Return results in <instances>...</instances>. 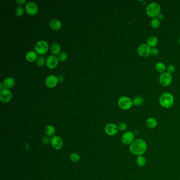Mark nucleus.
<instances>
[{"label": "nucleus", "mask_w": 180, "mask_h": 180, "mask_svg": "<svg viewBox=\"0 0 180 180\" xmlns=\"http://www.w3.org/2000/svg\"><path fill=\"white\" fill-rule=\"evenodd\" d=\"M148 148L146 142L142 139H135V141L129 146L130 152L137 156L143 155L148 150Z\"/></svg>", "instance_id": "f257e3e1"}, {"label": "nucleus", "mask_w": 180, "mask_h": 180, "mask_svg": "<svg viewBox=\"0 0 180 180\" xmlns=\"http://www.w3.org/2000/svg\"><path fill=\"white\" fill-rule=\"evenodd\" d=\"M174 97L170 92H165L159 97V104L165 108H171L174 105Z\"/></svg>", "instance_id": "f03ea898"}, {"label": "nucleus", "mask_w": 180, "mask_h": 180, "mask_svg": "<svg viewBox=\"0 0 180 180\" xmlns=\"http://www.w3.org/2000/svg\"><path fill=\"white\" fill-rule=\"evenodd\" d=\"M161 12V7L157 3L153 2L148 5L146 9V12L148 16L152 18H156L159 16Z\"/></svg>", "instance_id": "7ed1b4c3"}, {"label": "nucleus", "mask_w": 180, "mask_h": 180, "mask_svg": "<svg viewBox=\"0 0 180 180\" xmlns=\"http://www.w3.org/2000/svg\"><path fill=\"white\" fill-rule=\"evenodd\" d=\"M118 105L122 110L127 111L131 108L133 106V100L129 97L122 96L118 99Z\"/></svg>", "instance_id": "20e7f679"}, {"label": "nucleus", "mask_w": 180, "mask_h": 180, "mask_svg": "<svg viewBox=\"0 0 180 180\" xmlns=\"http://www.w3.org/2000/svg\"><path fill=\"white\" fill-rule=\"evenodd\" d=\"M35 49L37 54L40 55H44L48 51V43L46 41L40 40L35 45Z\"/></svg>", "instance_id": "39448f33"}, {"label": "nucleus", "mask_w": 180, "mask_h": 180, "mask_svg": "<svg viewBox=\"0 0 180 180\" xmlns=\"http://www.w3.org/2000/svg\"><path fill=\"white\" fill-rule=\"evenodd\" d=\"M135 136L132 131H126L122 136L121 141L125 145H130L135 141Z\"/></svg>", "instance_id": "423d86ee"}, {"label": "nucleus", "mask_w": 180, "mask_h": 180, "mask_svg": "<svg viewBox=\"0 0 180 180\" xmlns=\"http://www.w3.org/2000/svg\"><path fill=\"white\" fill-rule=\"evenodd\" d=\"M50 144L52 147L56 150H60L63 148V139L60 136L58 135H55L51 137Z\"/></svg>", "instance_id": "0eeeda50"}, {"label": "nucleus", "mask_w": 180, "mask_h": 180, "mask_svg": "<svg viewBox=\"0 0 180 180\" xmlns=\"http://www.w3.org/2000/svg\"><path fill=\"white\" fill-rule=\"evenodd\" d=\"M160 83L164 87L169 86L172 81V77L168 72H164L160 75L159 77Z\"/></svg>", "instance_id": "6e6552de"}, {"label": "nucleus", "mask_w": 180, "mask_h": 180, "mask_svg": "<svg viewBox=\"0 0 180 180\" xmlns=\"http://www.w3.org/2000/svg\"><path fill=\"white\" fill-rule=\"evenodd\" d=\"M104 131L105 133L109 136H113L117 134L118 132L119 131L118 129L117 125H116L114 123H109L107 124L105 128Z\"/></svg>", "instance_id": "1a4fd4ad"}, {"label": "nucleus", "mask_w": 180, "mask_h": 180, "mask_svg": "<svg viewBox=\"0 0 180 180\" xmlns=\"http://www.w3.org/2000/svg\"><path fill=\"white\" fill-rule=\"evenodd\" d=\"M12 98V92L9 89L4 88L1 91L0 100L3 103H7L10 102Z\"/></svg>", "instance_id": "9d476101"}, {"label": "nucleus", "mask_w": 180, "mask_h": 180, "mask_svg": "<svg viewBox=\"0 0 180 180\" xmlns=\"http://www.w3.org/2000/svg\"><path fill=\"white\" fill-rule=\"evenodd\" d=\"M151 49L148 44H142L137 49V52L142 57H147L150 55Z\"/></svg>", "instance_id": "9b49d317"}, {"label": "nucleus", "mask_w": 180, "mask_h": 180, "mask_svg": "<svg viewBox=\"0 0 180 180\" xmlns=\"http://www.w3.org/2000/svg\"><path fill=\"white\" fill-rule=\"evenodd\" d=\"M26 12L30 15H35L38 13L39 9L36 3L31 2H29L26 4Z\"/></svg>", "instance_id": "f8f14e48"}, {"label": "nucleus", "mask_w": 180, "mask_h": 180, "mask_svg": "<svg viewBox=\"0 0 180 180\" xmlns=\"http://www.w3.org/2000/svg\"><path fill=\"white\" fill-rule=\"evenodd\" d=\"M58 63L59 60L58 57H55V55H50L46 59V64L49 69H53L57 67Z\"/></svg>", "instance_id": "ddd939ff"}, {"label": "nucleus", "mask_w": 180, "mask_h": 180, "mask_svg": "<svg viewBox=\"0 0 180 180\" xmlns=\"http://www.w3.org/2000/svg\"><path fill=\"white\" fill-rule=\"evenodd\" d=\"M58 77L55 75H49L46 77L45 84L46 87L49 88H55L56 86L57 85L58 83Z\"/></svg>", "instance_id": "4468645a"}, {"label": "nucleus", "mask_w": 180, "mask_h": 180, "mask_svg": "<svg viewBox=\"0 0 180 180\" xmlns=\"http://www.w3.org/2000/svg\"><path fill=\"white\" fill-rule=\"evenodd\" d=\"M49 26H50V28H51L52 30L58 31V30H60L61 28L62 23L60 20H57V19H54L50 22Z\"/></svg>", "instance_id": "2eb2a0df"}, {"label": "nucleus", "mask_w": 180, "mask_h": 180, "mask_svg": "<svg viewBox=\"0 0 180 180\" xmlns=\"http://www.w3.org/2000/svg\"><path fill=\"white\" fill-rule=\"evenodd\" d=\"M157 120L154 117L148 118L146 121V125L150 129H154L157 127Z\"/></svg>", "instance_id": "dca6fc26"}, {"label": "nucleus", "mask_w": 180, "mask_h": 180, "mask_svg": "<svg viewBox=\"0 0 180 180\" xmlns=\"http://www.w3.org/2000/svg\"><path fill=\"white\" fill-rule=\"evenodd\" d=\"M44 132L46 136H48L49 137H52L55 135V128L52 125H48L45 128Z\"/></svg>", "instance_id": "f3484780"}, {"label": "nucleus", "mask_w": 180, "mask_h": 180, "mask_svg": "<svg viewBox=\"0 0 180 180\" xmlns=\"http://www.w3.org/2000/svg\"><path fill=\"white\" fill-rule=\"evenodd\" d=\"M15 80L12 77H8L5 79L4 80L3 82V85L5 88L10 89L11 88L14 86L15 85Z\"/></svg>", "instance_id": "a211bd4d"}, {"label": "nucleus", "mask_w": 180, "mask_h": 180, "mask_svg": "<svg viewBox=\"0 0 180 180\" xmlns=\"http://www.w3.org/2000/svg\"><path fill=\"white\" fill-rule=\"evenodd\" d=\"M37 58H38L37 53L35 51H29L26 54V59L30 63H32L35 61H36Z\"/></svg>", "instance_id": "6ab92c4d"}, {"label": "nucleus", "mask_w": 180, "mask_h": 180, "mask_svg": "<svg viewBox=\"0 0 180 180\" xmlns=\"http://www.w3.org/2000/svg\"><path fill=\"white\" fill-rule=\"evenodd\" d=\"M136 163L137 165L139 167H144L146 164L147 160L144 155H139L136 157Z\"/></svg>", "instance_id": "aec40b11"}, {"label": "nucleus", "mask_w": 180, "mask_h": 180, "mask_svg": "<svg viewBox=\"0 0 180 180\" xmlns=\"http://www.w3.org/2000/svg\"><path fill=\"white\" fill-rule=\"evenodd\" d=\"M158 44V39L155 36H151L148 38L147 40V44L150 48H154L157 46Z\"/></svg>", "instance_id": "412c9836"}, {"label": "nucleus", "mask_w": 180, "mask_h": 180, "mask_svg": "<svg viewBox=\"0 0 180 180\" xmlns=\"http://www.w3.org/2000/svg\"><path fill=\"white\" fill-rule=\"evenodd\" d=\"M51 51L52 53L54 55H57L60 54L61 51V46L58 43H53L52 44L51 48Z\"/></svg>", "instance_id": "4be33fe9"}, {"label": "nucleus", "mask_w": 180, "mask_h": 180, "mask_svg": "<svg viewBox=\"0 0 180 180\" xmlns=\"http://www.w3.org/2000/svg\"><path fill=\"white\" fill-rule=\"evenodd\" d=\"M155 69L157 72L163 74L166 70V68L164 63L159 62L157 63L155 65Z\"/></svg>", "instance_id": "5701e85b"}, {"label": "nucleus", "mask_w": 180, "mask_h": 180, "mask_svg": "<svg viewBox=\"0 0 180 180\" xmlns=\"http://www.w3.org/2000/svg\"><path fill=\"white\" fill-rule=\"evenodd\" d=\"M69 159L73 163H78L80 161L81 157L77 153H72L70 155Z\"/></svg>", "instance_id": "b1692460"}, {"label": "nucleus", "mask_w": 180, "mask_h": 180, "mask_svg": "<svg viewBox=\"0 0 180 180\" xmlns=\"http://www.w3.org/2000/svg\"><path fill=\"white\" fill-rule=\"evenodd\" d=\"M144 103V99L141 96H136L134 98L133 100V104L134 106H140Z\"/></svg>", "instance_id": "393cba45"}, {"label": "nucleus", "mask_w": 180, "mask_h": 180, "mask_svg": "<svg viewBox=\"0 0 180 180\" xmlns=\"http://www.w3.org/2000/svg\"><path fill=\"white\" fill-rule=\"evenodd\" d=\"M160 24L161 23L158 18H153L150 22V25L154 29H157L159 28Z\"/></svg>", "instance_id": "a878e982"}, {"label": "nucleus", "mask_w": 180, "mask_h": 180, "mask_svg": "<svg viewBox=\"0 0 180 180\" xmlns=\"http://www.w3.org/2000/svg\"><path fill=\"white\" fill-rule=\"evenodd\" d=\"M117 126L118 131L121 132H125L127 129V124L125 122H120L117 125Z\"/></svg>", "instance_id": "bb28decb"}, {"label": "nucleus", "mask_w": 180, "mask_h": 180, "mask_svg": "<svg viewBox=\"0 0 180 180\" xmlns=\"http://www.w3.org/2000/svg\"><path fill=\"white\" fill-rule=\"evenodd\" d=\"M24 10L23 7L21 6H19L18 7H16L15 10V14L18 16H22L24 14Z\"/></svg>", "instance_id": "cd10ccee"}, {"label": "nucleus", "mask_w": 180, "mask_h": 180, "mask_svg": "<svg viewBox=\"0 0 180 180\" xmlns=\"http://www.w3.org/2000/svg\"><path fill=\"white\" fill-rule=\"evenodd\" d=\"M67 58H68V55L65 52H61L58 56V60L60 61H65L67 60Z\"/></svg>", "instance_id": "c85d7f7f"}, {"label": "nucleus", "mask_w": 180, "mask_h": 180, "mask_svg": "<svg viewBox=\"0 0 180 180\" xmlns=\"http://www.w3.org/2000/svg\"><path fill=\"white\" fill-rule=\"evenodd\" d=\"M36 63H37V65L39 66H44V63H45V60H44V58L42 56L38 57L37 58V60H36Z\"/></svg>", "instance_id": "c756f323"}, {"label": "nucleus", "mask_w": 180, "mask_h": 180, "mask_svg": "<svg viewBox=\"0 0 180 180\" xmlns=\"http://www.w3.org/2000/svg\"><path fill=\"white\" fill-rule=\"evenodd\" d=\"M167 70V72H168L169 74H172L176 71V67L173 65H169L168 67L166 68Z\"/></svg>", "instance_id": "7c9ffc66"}, {"label": "nucleus", "mask_w": 180, "mask_h": 180, "mask_svg": "<svg viewBox=\"0 0 180 180\" xmlns=\"http://www.w3.org/2000/svg\"><path fill=\"white\" fill-rule=\"evenodd\" d=\"M50 141H51V139H50L48 136H44L42 139V143L44 145H48L50 143Z\"/></svg>", "instance_id": "2f4dec72"}, {"label": "nucleus", "mask_w": 180, "mask_h": 180, "mask_svg": "<svg viewBox=\"0 0 180 180\" xmlns=\"http://www.w3.org/2000/svg\"><path fill=\"white\" fill-rule=\"evenodd\" d=\"M159 53V50L157 48H153L151 49L150 55L152 56H156L158 55Z\"/></svg>", "instance_id": "473e14b6"}, {"label": "nucleus", "mask_w": 180, "mask_h": 180, "mask_svg": "<svg viewBox=\"0 0 180 180\" xmlns=\"http://www.w3.org/2000/svg\"><path fill=\"white\" fill-rule=\"evenodd\" d=\"M15 2L17 3H18V4L21 5L24 4L27 2V1L26 0H16L15 1Z\"/></svg>", "instance_id": "72a5a7b5"}, {"label": "nucleus", "mask_w": 180, "mask_h": 180, "mask_svg": "<svg viewBox=\"0 0 180 180\" xmlns=\"http://www.w3.org/2000/svg\"><path fill=\"white\" fill-rule=\"evenodd\" d=\"M158 17V19L159 20H163L164 18V15H163V14H159V16H157Z\"/></svg>", "instance_id": "f704fd0d"}, {"label": "nucleus", "mask_w": 180, "mask_h": 180, "mask_svg": "<svg viewBox=\"0 0 180 180\" xmlns=\"http://www.w3.org/2000/svg\"><path fill=\"white\" fill-rule=\"evenodd\" d=\"M58 78L59 81H63L64 80V77L63 76H59Z\"/></svg>", "instance_id": "c9c22d12"}, {"label": "nucleus", "mask_w": 180, "mask_h": 180, "mask_svg": "<svg viewBox=\"0 0 180 180\" xmlns=\"http://www.w3.org/2000/svg\"><path fill=\"white\" fill-rule=\"evenodd\" d=\"M25 148H26V150H28L29 149L30 147L29 146V145H28V143H26V144H25Z\"/></svg>", "instance_id": "e433bc0d"}, {"label": "nucleus", "mask_w": 180, "mask_h": 180, "mask_svg": "<svg viewBox=\"0 0 180 180\" xmlns=\"http://www.w3.org/2000/svg\"><path fill=\"white\" fill-rule=\"evenodd\" d=\"M0 86H1V90H2V89H3L4 88H3V87H4V85H3V83H0Z\"/></svg>", "instance_id": "4c0bfd02"}, {"label": "nucleus", "mask_w": 180, "mask_h": 180, "mask_svg": "<svg viewBox=\"0 0 180 180\" xmlns=\"http://www.w3.org/2000/svg\"><path fill=\"white\" fill-rule=\"evenodd\" d=\"M179 44L180 45V38L179 39Z\"/></svg>", "instance_id": "58836bf2"}]
</instances>
